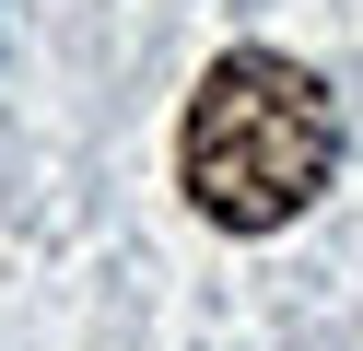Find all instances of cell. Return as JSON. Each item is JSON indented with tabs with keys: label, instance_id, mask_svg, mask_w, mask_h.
Returning a JSON list of instances; mask_svg holds the SVG:
<instances>
[{
	"label": "cell",
	"instance_id": "1",
	"mask_svg": "<svg viewBox=\"0 0 363 351\" xmlns=\"http://www.w3.org/2000/svg\"><path fill=\"white\" fill-rule=\"evenodd\" d=\"M328 176H340V106L305 59L235 47V59L199 70L188 117H176V187L199 199V223L281 234L293 211H316Z\"/></svg>",
	"mask_w": 363,
	"mask_h": 351
}]
</instances>
